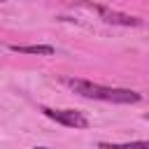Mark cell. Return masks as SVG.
I'll use <instances>...</instances> for the list:
<instances>
[{
  "mask_svg": "<svg viewBox=\"0 0 149 149\" xmlns=\"http://www.w3.org/2000/svg\"><path fill=\"white\" fill-rule=\"evenodd\" d=\"M65 84L84 95V98H93V100H107V102H140V93L137 91H128V88H109V86H100V84H93V81H86V79H65Z\"/></svg>",
  "mask_w": 149,
  "mask_h": 149,
  "instance_id": "obj_1",
  "label": "cell"
},
{
  "mask_svg": "<svg viewBox=\"0 0 149 149\" xmlns=\"http://www.w3.org/2000/svg\"><path fill=\"white\" fill-rule=\"evenodd\" d=\"M42 112L49 119H54L63 126H70V128H86L88 126V119L81 112H74V109H49V107H44Z\"/></svg>",
  "mask_w": 149,
  "mask_h": 149,
  "instance_id": "obj_2",
  "label": "cell"
},
{
  "mask_svg": "<svg viewBox=\"0 0 149 149\" xmlns=\"http://www.w3.org/2000/svg\"><path fill=\"white\" fill-rule=\"evenodd\" d=\"M93 9H95V12H100V14H102V19H105V21H109V23H119V26H140V23H142L137 16H130V14L112 12V9H105V7H93Z\"/></svg>",
  "mask_w": 149,
  "mask_h": 149,
  "instance_id": "obj_3",
  "label": "cell"
},
{
  "mask_svg": "<svg viewBox=\"0 0 149 149\" xmlns=\"http://www.w3.org/2000/svg\"><path fill=\"white\" fill-rule=\"evenodd\" d=\"M9 49L19 51V54H37V56H51L54 54V47H49V44H12Z\"/></svg>",
  "mask_w": 149,
  "mask_h": 149,
  "instance_id": "obj_4",
  "label": "cell"
},
{
  "mask_svg": "<svg viewBox=\"0 0 149 149\" xmlns=\"http://www.w3.org/2000/svg\"><path fill=\"white\" fill-rule=\"evenodd\" d=\"M100 149H149V140H142V142H126V144L100 142Z\"/></svg>",
  "mask_w": 149,
  "mask_h": 149,
  "instance_id": "obj_5",
  "label": "cell"
},
{
  "mask_svg": "<svg viewBox=\"0 0 149 149\" xmlns=\"http://www.w3.org/2000/svg\"><path fill=\"white\" fill-rule=\"evenodd\" d=\"M144 119H147V121H149V114H144Z\"/></svg>",
  "mask_w": 149,
  "mask_h": 149,
  "instance_id": "obj_6",
  "label": "cell"
},
{
  "mask_svg": "<svg viewBox=\"0 0 149 149\" xmlns=\"http://www.w3.org/2000/svg\"><path fill=\"white\" fill-rule=\"evenodd\" d=\"M35 149H44V147H35Z\"/></svg>",
  "mask_w": 149,
  "mask_h": 149,
  "instance_id": "obj_7",
  "label": "cell"
}]
</instances>
